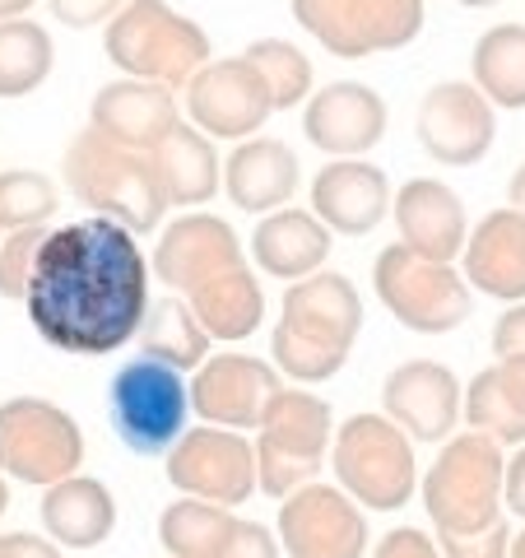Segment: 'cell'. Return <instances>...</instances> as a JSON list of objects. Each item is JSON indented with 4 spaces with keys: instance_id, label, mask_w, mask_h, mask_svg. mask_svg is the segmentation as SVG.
Wrapping results in <instances>:
<instances>
[{
    "instance_id": "36",
    "label": "cell",
    "mask_w": 525,
    "mask_h": 558,
    "mask_svg": "<svg viewBox=\"0 0 525 558\" xmlns=\"http://www.w3.org/2000/svg\"><path fill=\"white\" fill-rule=\"evenodd\" d=\"M42 242H47V223H33V229H14V233L0 238V299L24 303L28 275H33V260H38Z\"/></svg>"
},
{
    "instance_id": "29",
    "label": "cell",
    "mask_w": 525,
    "mask_h": 558,
    "mask_svg": "<svg viewBox=\"0 0 525 558\" xmlns=\"http://www.w3.org/2000/svg\"><path fill=\"white\" fill-rule=\"evenodd\" d=\"M186 303L209 330V340H223V344L256 336L260 317H266V289H260L252 260H237V266L209 275L200 289L186 293Z\"/></svg>"
},
{
    "instance_id": "18",
    "label": "cell",
    "mask_w": 525,
    "mask_h": 558,
    "mask_svg": "<svg viewBox=\"0 0 525 558\" xmlns=\"http://www.w3.org/2000/svg\"><path fill=\"white\" fill-rule=\"evenodd\" d=\"M391 126V108L373 84L335 80L326 89H312L303 102V135L330 159H363L373 154Z\"/></svg>"
},
{
    "instance_id": "17",
    "label": "cell",
    "mask_w": 525,
    "mask_h": 558,
    "mask_svg": "<svg viewBox=\"0 0 525 558\" xmlns=\"http://www.w3.org/2000/svg\"><path fill=\"white\" fill-rule=\"evenodd\" d=\"M186 381H191V414L200 424L237 428V433L256 428L270 396L284 387L274 363L256 354H209Z\"/></svg>"
},
{
    "instance_id": "37",
    "label": "cell",
    "mask_w": 525,
    "mask_h": 558,
    "mask_svg": "<svg viewBox=\"0 0 525 558\" xmlns=\"http://www.w3.org/2000/svg\"><path fill=\"white\" fill-rule=\"evenodd\" d=\"M442 558H506L512 554V521H493L475 535H437Z\"/></svg>"
},
{
    "instance_id": "35",
    "label": "cell",
    "mask_w": 525,
    "mask_h": 558,
    "mask_svg": "<svg viewBox=\"0 0 525 558\" xmlns=\"http://www.w3.org/2000/svg\"><path fill=\"white\" fill-rule=\"evenodd\" d=\"M57 209H61V191L47 172H38V168H5L0 172V233L47 223Z\"/></svg>"
},
{
    "instance_id": "46",
    "label": "cell",
    "mask_w": 525,
    "mask_h": 558,
    "mask_svg": "<svg viewBox=\"0 0 525 558\" xmlns=\"http://www.w3.org/2000/svg\"><path fill=\"white\" fill-rule=\"evenodd\" d=\"M456 5H465V10H493V5H502V0H456Z\"/></svg>"
},
{
    "instance_id": "40",
    "label": "cell",
    "mask_w": 525,
    "mask_h": 558,
    "mask_svg": "<svg viewBox=\"0 0 525 558\" xmlns=\"http://www.w3.org/2000/svg\"><path fill=\"white\" fill-rule=\"evenodd\" d=\"M373 558H442L437 539L418 526H395L373 545Z\"/></svg>"
},
{
    "instance_id": "6",
    "label": "cell",
    "mask_w": 525,
    "mask_h": 558,
    "mask_svg": "<svg viewBox=\"0 0 525 558\" xmlns=\"http://www.w3.org/2000/svg\"><path fill=\"white\" fill-rule=\"evenodd\" d=\"M335 484L363 512H400L418 488L414 442L387 414H349L330 438Z\"/></svg>"
},
{
    "instance_id": "48",
    "label": "cell",
    "mask_w": 525,
    "mask_h": 558,
    "mask_svg": "<svg viewBox=\"0 0 525 558\" xmlns=\"http://www.w3.org/2000/svg\"><path fill=\"white\" fill-rule=\"evenodd\" d=\"M506 558H525V531L512 535V554H506Z\"/></svg>"
},
{
    "instance_id": "19",
    "label": "cell",
    "mask_w": 525,
    "mask_h": 558,
    "mask_svg": "<svg viewBox=\"0 0 525 558\" xmlns=\"http://www.w3.org/2000/svg\"><path fill=\"white\" fill-rule=\"evenodd\" d=\"M247 260V247L233 233L229 219L209 215V209H186L182 219H172L154 242L149 270L159 284H168L178 299H186L191 289H200L209 275Z\"/></svg>"
},
{
    "instance_id": "31",
    "label": "cell",
    "mask_w": 525,
    "mask_h": 558,
    "mask_svg": "<svg viewBox=\"0 0 525 558\" xmlns=\"http://www.w3.org/2000/svg\"><path fill=\"white\" fill-rule=\"evenodd\" d=\"M139 354L168 363V368L178 373H196L200 363L209 359V330L200 326V317L191 312L186 299L178 293H163V299H154L149 312H145V326H139Z\"/></svg>"
},
{
    "instance_id": "39",
    "label": "cell",
    "mask_w": 525,
    "mask_h": 558,
    "mask_svg": "<svg viewBox=\"0 0 525 558\" xmlns=\"http://www.w3.org/2000/svg\"><path fill=\"white\" fill-rule=\"evenodd\" d=\"M51 20L65 24V28H108L121 10H126V0H47Z\"/></svg>"
},
{
    "instance_id": "8",
    "label": "cell",
    "mask_w": 525,
    "mask_h": 558,
    "mask_svg": "<svg viewBox=\"0 0 525 558\" xmlns=\"http://www.w3.org/2000/svg\"><path fill=\"white\" fill-rule=\"evenodd\" d=\"M108 418L131 457H168L191 424V381L168 363L135 354L108 381Z\"/></svg>"
},
{
    "instance_id": "43",
    "label": "cell",
    "mask_w": 525,
    "mask_h": 558,
    "mask_svg": "<svg viewBox=\"0 0 525 558\" xmlns=\"http://www.w3.org/2000/svg\"><path fill=\"white\" fill-rule=\"evenodd\" d=\"M0 558H65V554H61L57 539L14 531V535H0Z\"/></svg>"
},
{
    "instance_id": "14",
    "label": "cell",
    "mask_w": 525,
    "mask_h": 558,
    "mask_svg": "<svg viewBox=\"0 0 525 558\" xmlns=\"http://www.w3.org/2000/svg\"><path fill=\"white\" fill-rule=\"evenodd\" d=\"M168 484L182 498L219 502V508H242L256 494V451L252 438L237 428H186L178 447L168 451Z\"/></svg>"
},
{
    "instance_id": "5",
    "label": "cell",
    "mask_w": 525,
    "mask_h": 558,
    "mask_svg": "<svg viewBox=\"0 0 525 558\" xmlns=\"http://www.w3.org/2000/svg\"><path fill=\"white\" fill-rule=\"evenodd\" d=\"M502 447L484 433H451L424 475V512L437 535H475L502 521Z\"/></svg>"
},
{
    "instance_id": "47",
    "label": "cell",
    "mask_w": 525,
    "mask_h": 558,
    "mask_svg": "<svg viewBox=\"0 0 525 558\" xmlns=\"http://www.w3.org/2000/svg\"><path fill=\"white\" fill-rule=\"evenodd\" d=\"M10 512V484H5V475H0V517Z\"/></svg>"
},
{
    "instance_id": "11",
    "label": "cell",
    "mask_w": 525,
    "mask_h": 558,
    "mask_svg": "<svg viewBox=\"0 0 525 558\" xmlns=\"http://www.w3.org/2000/svg\"><path fill=\"white\" fill-rule=\"evenodd\" d=\"M289 10L297 28L340 61L400 51L428 24L424 0H289Z\"/></svg>"
},
{
    "instance_id": "4",
    "label": "cell",
    "mask_w": 525,
    "mask_h": 558,
    "mask_svg": "<svg viewBox=\"0 0 525 558\" xmlns=\"http://www.w3.org/2000/svg\"><path fill=\"white\" fill-rule=\"evenodd\" d=\"M102 51L121 75L168 84V89H182L215 57L209 33L168 0H126V10L102 28Z\"/></svg>"
},
{
    "instance_id": "9",
    "label": "cell",
    "mask_w": 525,
    "mask_h": 558,
    "mask_svg": "<svg viewBox=\"0 0 525 558\" xmlns=\"http://www.w3.org/2000/svg\"><path fill=\"white\" fill-rule=\"evenodd\" d=\"M373 293L414 336H447L475 312V289L465 284L456 260H428L410 252L405 242H391L377 252Z\"/></svg>"
},
{
    "instance_id": "1",
    "label": "cell",
    "mask_w": 525,
    "mask_h": 558,
    "mask_svg": "<svg viewBox=\"0 0 525 558\" xmlns=\"http://www.w3.org/2000/svg\"><path fill=\"white\" fill-rule=\"evenodd\" d=\"M149 256L117 219H75L47 229L24 293L28 326L75 359L126 349L149 312Z\"/></svg>"
},
{
    "instance_id": "26",
    "label": "cell",
    "mask_w": 525,
    "mask_h": 558,
    "mask_svg": "<svg viewBox=\"0 0 525 558\" xmlns=\"http://www.w3.org/2000/svg\"><path fill=\"white\" fill-rule=\"evenodd\" d=\"M38 517L47 539H57L61 549L84 554V549H98L117 531V498L98 475H80L75 470V475L47 484Z\"/></svg>"
},
{
    "instance_id": "41",
    "label": "cell",
    "mask_w": 525,
    "mask_h": 558,
    "mask_svg": "<svg viewBox=\"0 0 525 558\" xmlns=\"http://www.w3.org/2000/svg\"><path fill=\"white\" fill-rule=\"evenodd\" d=\"M493 359L525 363V303H506V312L493 322Z\"/></svg>"
},
{
    "instance_id": "42",
    "label": "cell",
    "mask_w": 525,
    "mask_h": 558,
    "mask_svg": "<svg viewBox=\"0 0 525 558\" xmlns=\"http://www.w3.org/2000/svg\"><path fill=\"white\" fill-rule=\"evenodd\" d=\"M502 512L525 521V442L516 447V457H506V465H502Z\"/></svg>"
},
{
    "instance_id": "33",
    "label": "cell",
    "mask_w": 525,
    "mask_h": 558,
    "mask_svg": "<svg viewBox=\"0 0 525 558\" xmlns=\"http://www.w3.org/2000/svg\"><path fill=\"white\" fill-rule=\"evenodd\" d=\"M233 508L219 502H200V498H178L159 512V545L168 558H215L223 545V535L233 526Z\"/></svg>"
},
{
    "instance_id": "25",
    "label": "cell",
    "mask_w": 525,
    "mask_h": 558,
    "mask_svg": "<svg viewBox=\"0 0 525 558\" xmlns=\"http://www.w3.org/2000/svg\"><path fill=\"white\" fill-rule=\"evenodd\" d=\"M223 191L242 215H270L297 196V154L279 135L237 140V149L223 159Z\"/></svg>"
},
{
    "instance_id": "2",
    "label": "cell",
    "mask_w": 525,
    "mask_h": 558,
    "mask_svg": "<svg viewBox=\"0 0 525 558\" xmlns=\"http://www.w3.org/2000/svg\"><path fill=\"white\" fill-rule=\"evenodd\" d=\"M363 330V293L340 270H317L293 279L279 303V322L270 330V363L279 377L303 387L335 377Z\"/></svg>"
},
{
    "instance_id": "3",
    "label": "cell",
    "mask_w": 525,
    "mask_h": 558,
    "mask_svg": "<svg viewBox=\"0 0 525 558\" xmlns=\"http://www.w3.org/2000/svg\"><path fill=\"white\" fill-rule=\"evenodd\" d=\"M65 186L75 191L80 205H89L102 219H117L135 238L154 233L168 215V196L149 154L112 145L94 126L65 145Z\"/></svg>"
},
{
    "instance_id": "21",
    "label": "cell",
    "mask_w": 525,
    "mask_h": 558,
    "mask_svg": "<svg viewBox=\"0 0 525 558\" xmlns=\"http://www.w3.org/2000/svg\"><path fill=\"white\" fill-rule=\"evenodd\" d=\"M178 121H182L178 89L149 84V80H131V75L102 84L89 102V126L98 135H108L112 145H126L139 154H149Z\"/></svg>"
},
{
    "instance_id": "13",
    "label": "cell",
    "mask_w": 525,
    "mask_h": 558,
    "mask_svg": "<svg viewBox=\"0 0 525 558\" xmlns=\"http://www.w3.org/2000/svg\"><path fill=\"white\" fill-rule=\"evenodd\" d=\"M274 535L284 558H367V545H373L367 512L340 484L321 480L279 498Z\"/></svg>"
},
{
    "instance_id": "30",
    "label": "cell",
    "mask_w": 525,
    "mask_h": 558,
    "mask_svg": "<svg viewBox=\"0 0 525 558\" xmlns=\"http://www.w3.org/2000/svg\"><path fill=\"white\" fill-rule=\"evenodd\" d=\"M469 84L493 108H525V24H493L479 33L469 51Z\"/></svg>"
},
{
    "instance_id": "22",
    "label": "cell",
    "mask_w": 525,
    "mask_h": 558,
    "mask_svg": "<svg viewBox=\"0 0 525 558\" xmlns=\"http://www.w3.org/2000/svg\"><path fill=\"white\" fill-rule=\"evenodd\" d=\"M391 219L400 242L428 260H456L469 238L465 201L442 178H410L391 196Z\"/></svg>"
},
{
    "instance_id": "45",
    "label": "cell",
    "mask_w": 525,
    "mask_h": 558,
    "mask_svg": "<svg viewBox=\"0 0 525 558\" xmlns=\"http://www.w3.org/2000/svg\"><path fill=\"white\" fill-rule=\"evenodd\" d=\"M38 0H0V20H24Z\"/></svg>"
},
{
    "instance_id": "23",
    "label": "cell",
    "mask_w": 525,
    "mask_h": 558,
    "mask_svg": "<svg viewBox=\"0 0 525 558\" xmlns=\"http://www.w3.org/2000/svg\"><path fill=\"white\" fill-rule=\"evenodd\" d=\"M465 284L498 303H525V219L516 209H488L461 247Z\"/></svg>"
},
{
    "instance_id": "20",
    "label": "cell",
    "mask_w": 525,
    "mask_h": 558,
    "mask_svg": "<svg viewBox=\"0 0 525 558\" xmlns=\"http://www.w3.org/2000/svg\"><path fill=\"white\" fill-rule=\"evenodd\" d=\"M391 178L367 159H330L312 178V215L340 238H367L391 215Z\"/></svg>"
},
{
    "instance_id": "12",
    "label": "cell",
    "mask_w": 525,
    "mask_h": 558,
    "mask_svg": "<svg viewBox=\"0 0 525 558\" xmlns=\"http://www.w3.org/2000/svg\"><path fill=\"white\" fill-rule=\"evenodd\" d=\"M186 94V117L191 126L205 131L209 140H252L266 131V121L274 117V98L260 80V70L242 57H209L196 75L182 84Z\"/></svg>"
},
{
    "instance_id": "49",
    "label": "cell",
    "mask_w": 525,
    "mask_h": 558,
    "mask_svg": "<svg viewBox=\"0 0 525 558\" xmlns=\"http://www.w3.org/2000/svg\"><path fill=\"white\" fill-rule=\"evenodd\" d=\"M0 238H5V233H0Z\"/></svg>"
},
{
    "instance_id": "27",
    "label": "cell",
    "mask_w": 525,
    "mask_h": 558,
    "mask_svg": "<svg viewBox=\"0 0 525 558\" xmlns=\"http://www.w3.org/2000/svg\"><path fill=\"white\" fill-rule=\"evenodd\" d=\"M149 159H154V172H159L168 205L196 209V205H209L223 191L219 145L205 131L191 126V121H178V126L149 149Z\"/></svg>"
},
{
    "instance_id": "7",
    "label": "cell",
    "mask_w": 525,
    "mask_h": 558,
    "mask_svg": "<svg viewBox=\"0 0 525 558\" xmlns=\"http://www.w3.org/2000/svg\"><path fill=\"white\" fill-rule=\"evenodd\" d=\"M335 438V410L312 391L279 387L256 424V488L270 498H289L321 475Z\"/></svg>"
},
{
    "instance_id": "28",
    "label": "cell",
    "mask_w": 525,
    "mask_h": 558,
    "mask_svg": "<svg viewBox=\"0 0 525 558\" xmlns=\"http://www.w3.org/2000/svg\"><path fill=\"white\" fill-rule=\"evenodd\" d=\"M461 418L465 428L493 438L498 447H521L525 442V363L493 359L488 368H479L461 391Z\"/></svg>"
},
{
    "instance_id": "24",
    "label": "cell",
    "mask_w": 525,
    "mask_h": 558,
    "mask_svg": "<svg viewBox=\"0 0 525 558\" xmlns=\"http://www.w3.org/2000/svg\"><path fill=\"white\" fill-rule=\"evenodd\" d=\"M330 233L326 223L312 215V209H297V205H284V209H270V215L256 219V233L247 242V260L270 275V279H307L326 266L330 256Z\"/></svg>"
},
{
    "instance_id": "16",
    "label": "cell",
    "mask_w": 525,
    "mask_h": 558,
    "mask_svg": "<svg viewBox=\"0 0 525 558\" xmlns=\"http://www.w3.org/2000/svg\"><path fill=\"white\" fill-rule=\"evenodd\" d=\"M461 381L437 359H405L381 381V414L410 442L442 447L461 428Z\"/></svg>"
},
{
    "instance_id": "10",
    "label": "cell",
    "mask_w": 525,
    "mask_h": 558,
    "mask_svg": "<svg viewBox=\"0 0 525 558\" xmlns=\"http://www.w3.org/2000/svg\"><path fill=\"white\" fill-rule=\"evenodd\" d=\"M84 465V428L47 396L0 400V475L20 484H57Z\"/></svg>"
},
{
    "instance_id": "34",
    "label": "cell",
    "mask_w": 525,
    "mask_h": 558,
    "mask_svg": "<svg viewBox=\"0 0 525 558\" xmlns=\"http://www.w3.org/2000/svg\"><path fill=\"white\" fill-rule=\"evenodd\" d=\"M242 57H247L260 80H266V89L274 98V112H289L297 102L312 98V84H317V70H312V57L297 43L289 38H256L242 47Z\"/></svg>"
},
{
    "instance_id": "32",
    "label": "cell",
    "mask_w": 525,
    "mask_h": 558,
    "mask_svg": "<svg viewBox=\"0 0 525 558\" xmlns=\"http://www.w3.org/2000/svg\"><path fill=\"white\" fill-rule=\"evenodd\" d=\"M57 43L38 20H0V98H28L51 80Z\"/></svg>"
},
{
    "instance_id": "44",
    "label": "cell",
    "mask_w": 525,
    "mask_h": 558,
    "mask_svg": "<svg viewBox=\"0 0 525 558\" xmlns=\"http://www.w3.org/2000/svg\"><path fill=\"white\" fill-rule=\"evenodd\" d=\"M506 209H516V215L525 219V163L506 178Z\"/></svg>"
},
{
    "instance_id": "38",
    "label": "cell",
    "mask_w": 525,
    "mask_h": 558,
    "mask_svg": "<svg viewBox=\"0 0 525 558\" xmlns=\"http://www.w3.org/2000/svg\"><path fill=\"white\" fill-rule=\"evenodd\" d=\"M215 558H284V549H279V535L270 526L233 517V526L223 535V545L215 549Z\"/></svg>"
},
{
    "instance_id": "15",
    "label": "cell",
    "mask_w": 525,
    "mask_h": 558,
    "mask_svg": "<svg viewBox=\"0 0 525 558\" xmlns=\"http://www.w3.org/2000/svg\"><path fill=\"white\" fill-rule=\"evenodd\" d=\"M498 108L469 80H442L418 98L414 135L442 168H475L498 140Z\"/></svg>"
}]
</instances>
